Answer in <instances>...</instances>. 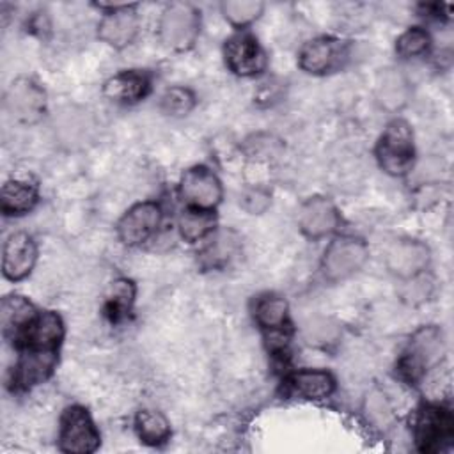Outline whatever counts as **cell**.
Listing matches in <instances>:
<instances>
[{"mask_svg": "<svg viewBox=\"0 0 454 454\" xmlns=\"http://www.w3.org/2000/svg\"><path fill=\"white\" fill-rule=\"evenodd\" d=\"M445 353L443 333L438 326L429 325L419 328L399 360V372L410 383H417L429 369H433Z\"/></svg>", "mask_w": 454, "mask_h": 454, "instance_id": "6da1fadb", "label": "cell"}, {"mask_svg": "<svg viewBox=\"0 0 454 454\" xmlns=\"http://www.w3.org/2000/svg\"><path fill=\"white\" fill-rule=\"evenodd\" d=\"M413 133L410 124L401 119L392 121L376 145L380 167L390 176H404L413 167Z\"/></svg>", "mask_w": 454, "mask_h": 454, "instance_id": "7a4b0ae2", "label": "cell"}, {"mask_svg": "<svg viewBox=\"0 0 454 454\" xmlns=\"http://www.w3.org/2000/svg\"><path fill=\"white\" fill-rule=\"evenodd\" d=\"M200 30V16L199 11L183 2H174L167 5L158 21V35L160 41L176 51L190 50Z\"/></svg>", "mask_w": 454, "mask_h": 454, "instance_id": "3957f363", "label": "cell"}, {"mask_svg": "<svg viewBox=\"0 0 454 454\" xmlns=\"http://www.w3.org/2000/svg\"><path fill=\"white\" fill-rule=\"evenodd\" d=\"M369 250L360 238L340 236L335 238L325 250L321 270L326 280L340 282L355 275L367 261Z\"/></svg>", "mask_w": 454, "mask_h": 454, "instance_id": "277c9868", "label": "cell"}, {"mask_svg": "<svg viewBox=\"0 0 454 454\" xmlns=\"http://www.w3.org/2000/svg\"><path fill=\"white\" fill-rule=\"evenodd\" d=\"M59 447L71 454H89L99 447V433L82 406H69L60 417Z\"/></svg>", "mask_w": 454, "mask_h": 454, "instance_id": "5b68a950", "label": "cell"}, {"mask_svg": "<svg viewBox=\"0 0 454 454\" xmlns=\"http://www.w3.org/2000/svg\"><path fill=\"white\" fill-rule=\"evenodd\" d=\"M413 433L419 450L438 452L452 440V417L440 406H424L415 417Z\"/></svg>", "mask_w": 454, "mask_h": 454, "instance_id": "8992f818", "label": "cell"}, {"mask_svg": "<svg viewBox=\"0 0 454 454\" xmlns=\"http://www.w3.org/2000/svg\"><path fill=\"white\" fill-rule=\"evenodd\" d=\"M5 108L23 124L37 122L46 108V94L34 80L18 78L5 92Z\"/></svg>", "mask_w": 454, "mask_h": 454, "instance_id": "52a82bcc", "label": "cell"}, {"mask_svg": "<svg viewBox=\"0 0 454 454\" xmlns=\"http://www.w3.org/2000/svg\"><path fill=\"white\" fill-rule=\"evenodd\" d=\"M431 259L427 245L417 239L392 241L385 252V264L399 278H411L422 273Z\"/></svg>", "mask_w": 454, "mask_h": 454, "instance_id": "ba28073f", "label": "cell"}, {"mask_svg": "<svg viewBox=\"0 0 454 454\" xmlns=\"http://www.w3.org/2000/svg\"><path fill=\"white\" fill-rule=\"evenodd\" d=\"M179 190L183 199L195 209H213L222 199V184L206 167L186 170L181 177Z\"/></svg>", "mask_w": 454, "mask_h": 454, "instance_id": "9c48e42d", "label": "cell"}, {"mask_svg": "<svg viewBox=\"0 0 454 454\" xmlns=\"http://www.w3.org/2000/svg\"><path fill=\"white\" fill-rule=\"evenodd\" d=\"M161 222V209L154 202H140L133 206L129 211L117 223L119 239L128 245L135 247L145 241L160 225Z\"/></svg>", "mask_w": 454, "mask_h": 454, "instance_id": "30bf717a", "label": "cell"}, {"mask_svg": "<svg viewBox=\"0 0 454 454\" xmlns=\"http://www.w3.org/2000/svg\"><path fill=\"white\" fill-rule=\"evenodd\" d=\"M346 57V46L333 37H316L305 43L298 53V64L310 74H323L335 69Z\"/></svg>", "mask_w": 454, "mask_h": 454, "instance_id": "8fae6325", "label": "cell"}, {"mask_svg": "<svg viewBox=\"0 0 454 454\" xmlns=\"http://www.w3.org/2000/svg\"><path fill=\"white\" fill-rule=\"evenodd\" d=\"M339 225V213L332 200L310 197L298 209V227L307 238H323Z\"/></svg>", "mask_w": 454, "mask_h": 454, "instance_id": "7c38bea8", "label": "cell"}, {"mask_svg": "<svg viewBox=\"0 0 454 454\" xmlns=\"http://www.w3.org/2000/svg\"><path fill=\"white\" fill-rule=\"evenodd\" d=\"M37 259V248L34 239L27 232L11 234L2 250V271L9 280L25 278Z\"/></svg>", "mask_w": 454, "mask_h": 454, "instance_id": "4fadbf2b", "label": "cell"}, {"mask_svg": "<svg viewBox=\"0 0 454 454\" xmlns=\"http://www.w3.org/2000/svg\"><path fill=\"white\" fill-rule=\"evenodd\" d=\"M225 64L229 69L241 76H252L266 67V55L252 35H234L223 48Z\"/></svg>", "mask_w": 454, "mask_h": 454, "instance_id": "5bb4252c", "label": "cell"}, {"mask_svg": "<svg viewBox=\"0 0 454 454\" xmlns=\"http://www.w3.org/2000/svg\"><path fill=\"white\" fill-rule=\"evenodd\" d=\"M138 34V18L129 11V5L112 9L98 25V35L103 43L121 50L129 46Z\"/></svg>", "mask_w": 454, "mask_h": 454, "instance_id": "9a60e30c", "label": "cell"}, {"mask_svg": "<svg viewBox=\"0 0 454 454\" xmlns=\"http://www.w3.org/2000/svg\"><path fill=\"white\" fill-rule=\"evenodd\" d=\"M55 364H57L55 349L25 346L14 372V380L23 388L34 387L37 383H43L51 374Z\"/></svg>", "mask_w": 454, "mask_h": 454, "instance_id": "2e32d148", "label": "cell"}, {"mask_svg": "<svg viewBox=\"0 0 454 454\" xmlns=\"http://www.w3.org/2000/svg\"><path fill=\"white\" fill-rule=\"evenodd\" d=\"M241 252V238L232 229H218L199 252V261L207 270H218L234 261Z\"/></svg>", "mask_w": 454, "mask_h": 454, "instance_id": "e0dca14e", "label": "cell"}, {"mask_svg": "<svg viewBox=\"0 0 454 454\" xmlns=\"http://www.w3.org/2000/svg\"><path fill=\"white\" fill-rule=\"evenodd\" d=\"M64 335L62 321L55 312H43L34 317L27 330L20 335L23 344L28 348L55 349Z\"/></svg>", "mask_w": 454, "mask_h": 454, "instance_id": "ac0fdd59", "label": "cell"}, {"mask_svg": "<svg viewBox=\"0 0 454 454\" xmlns=\"http://www.w3.org/2000/svg\"><path fill=\"white\" fill-rule=\"evenodd\" d=\"M149 90V78L140 71H122L108 78L103 94L115 103H135Z\"/></svg>", "mask_w": 454, "mask_h": 454, "instance_id": "d6986e66", "label": "cell"}, {"mask_svg": "<svg viewBox=\"0 0 454 454\" xmlns=\"http://www.w3.org/2000/svg\"><path fill=\"white\" fill-rule=\"evenodd\" d=\"M37 316L34 305L18 294L5 296L0 305V319L5 333H23Z\"/></svg>", "mask_w": 454, "mask_h": 454, "instance_id": "ffe728a7", "label": "cell"}, {"mask_svg": "<svg viewBox=\"0 0 454 454\" xmlns=\"http://www.w3.org/2000/svg\"><path fill=\"white\" fill-rule=\"evenodd\" d=\"M289 387L303 399H325L333 392V378L325 371H298L289 378Z\"/></svg>", "mask_w": 454, "mask_h": 454, "instance_id": "44dd1931", "label": "cell"}, {"mask_svg": "<svg viewBox=\"0 0 454 454\" xmlns=\"http://www.w3.org/2000/svg\"><path fill=\"white\" fill-rule=\"evenodd\" d=\"M37 200L35 186L25 181H7L2 188L0 204L5 215H23L34 207Z\"/></svg>", "mask_w": 454, "mask_h": 454, "instance_id": "7402d4cb", "label": "cell"}, {"mask_svg": "<svg viewBox=\"0 0 454 454\" xmlns=\"http://www.w3.org/2000/svg\"><path fill=\"white\" fill-rule=\"evenodd\" d=\"M140 440L147 445H160L170 436V424L163 413L156 410H142L135 420Z\"/></svg>", "mask_w": 454, "mask_h": 454, "instance_id": "603a6c76", "label": "cell"}, {"mask_svg": "<svg viewBox=\"0 0 454 454\" xmlns=\"http://www.w3.org/2000/svg\"><path fill=\"white\" fill-rule=\"evenodd\" d=\"M215 229V215L209 209H188L179 218V232L186 241L202 239Z\"/></svg>", "mask_w": 454, "mask_h": 454, "instance_id": "cb8c5ba5", "label": "cell"}, {"mask_svg": "<svg viewBox=\"0 0 454 454\" xmlns=\"http://www.w3.org/2000/svg\"><path fill=\"white\" fill-rule=\"evenodd\" d=\"M135 298V286L131 280L119 278L112 282L108 296H106V312L114 321H119L124 317L133 303Z\"/></svg>", "mask_w": 454, "mask_h": 454, "instance_id": "d4e9b609", "label": "cell"}, {"mask_svg": "<svg viewBox=\"0 0 454 454\" xmlns=\"http://www.w3.org/2000/svg\"><path fill=\"white\" fill-rule=\"evenodd\" d=\"M254 316L255 321L268 330L280 328L287 316V301L280 296H264L255 303Z\"/></svg>", "mask_w": 454, "mask_h": 454, "instance_id": "484cf974", "label": "cell"}, {"mask_svg": "<svg viewBox=\"0 0 454 454\" xmlns=\"http://www.w3.org/2000/svg\"><path fill=\"white\" fill-rule=\"evenodd\" d=\"M264 4L259 0H227L222 4L223 18L234 27H245L262 14Z\"/></svg>", "mask_w": 454, "mask_h": 454, "instance_id": "4316f807", "label": "cell"}, {"mask_svg": "<svg viewBox=\"0 0 454 454\" xmlns=\"http://www.w3.org/2000/svg\"><path fill=\"white\" fill-rule=\"evenodd\" d=\"M364 413L367 417V420L378 427V429H387L392 426L394 422V413L392 408L385 397V394L374 390L365 397L364 403Z\"/></svg>", "mask_w": 454, "mask_h": 454, "instance_id": "83f0119b", "label": "cell"}, {"mask_svg": "<svg viewBox=\"0 0 454 454\" xmlns=\"http://www.w3.org/2000/svg\"><path fill=\"white\" fill-rule=\"evenodd\" d=\"M303 335H305V340L312 346H328V344H333L339 335H340V330L337 326V323H333L332 319H326V317H314L310 319L305 328H303Z\"/></svg>", "mask_w": 454, "mask_h": 454, "instance_id": "f1b7e54d", "label": "cell"}, {"mask_svg": "<svg viewBox=\"0 0 454 454\" xmlns=\"http://www.w3.org/2000/svg\"><path fill=\"white\" fill-rule=\"evenodd\" d=\"M429 46V34L419 27L408 28L404 34L399 35L395 43V50L401 57H417L422 55Z\"/></svg>", "mask_w": 454, "mask_h": 454, "instance_id": "f546056e", "label": "cell"}, {"mask_svg": "<svg viewBox=\"0 0 454 454\" xmlns=\"http://www.w3.org/2000/svg\"><path fill=\"white\" fill-rule=\"evenodd\" d=\"M195 105V96L184 87H172L161 96V108L168 115H186Z\"/></svg>", "mask_w": 454, "mask_h": 454, "instance_id": "4dcf8cb0", "label": "cell"}, {"mask_svg": "<svg viewBox=\"0 0 454 454\" xmlns=\"http://www.w3.org/2000/svg\"><path fill=\"white\" fill-rule=\"evenodd\" d=\"M271 199L270 193L262 188H248L243 192L239 204L243 206V209L250 215H261L262 211L268 209Z\"/></svg>", "mask_w": 454, "mask_h": 454, "instance_id": "1f68e13d", "label": "cell"}, {"mask_svg": "<svg viewBox=\"0 0 454 454\" xmlns=\"http://www.w3.org/2000/svg\"><path fill=\"white\" fill-rule=\"evenodd\" d=\"M410 280V284L406 286L404 293H403V298L411 301V303H419V301H424L427 300L431 289H433V284L429 278H424L422 273L411 277V278H406Z\"/></svg>", "mask_w": 454, "mask_h": 454, "instance_id": "d6a6232c", "label": "cell"}]
</instances>
